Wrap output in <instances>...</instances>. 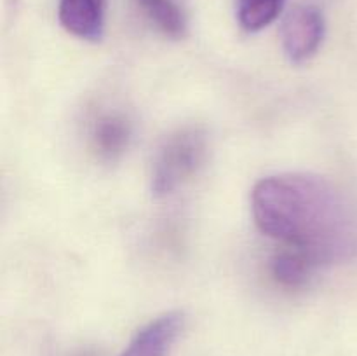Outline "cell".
<instances>
[{"label":"cell","mask_w":357,"mask_h":356,"mask_svg":"<svg viewBox=\"0 0 357 356\" xmlns=\"http://www.w3.org/2000/svg\"><path fill=\"white\" fill-rule=\"evenodd\" d=\"M181 328L183 314L178 311L157 316L131 339L121 356H167Z\"/></svg>","instance_id":"4"},{"label":"cell","mask_w":357,"mask_h":356,"mask_svg":"<svg viewBox=\"0 0 357 356\" xmlns=\"http://www.w3.org/2000/svg\"><path fill=\"white\" fill-rule=\"evenodd\" d=\"M107 0H59L58 17L68 34L96 42L103 37Z\"/></svg>","instance_id":"5"},{"label":"cell","mask_w":357,"mask_h":356,"mask_svg":"<svg viewBox=\"0 0 357 356\" xmlns=\"http://www.w3.org/2000/svg\"><path fill=\"white\" fill-rule=\"evenodd\" d=\"M208 138L197 128H185L164 140L152 164L150 187L153 195L173 194L190 180L206 161Z\"/></svg>","instance_id":"2"},{"label":"cell","mask_w":357,"mask_h":356,"mask_svg":"<svg viewBox=\"0 0 357 356\" xmlns=\"http://www.w3.org/2000/svg\"><path fill=\"white\" fill-rule=\"evenodd\" d=\"M80 356H94V355H91V353H84V355H80Z\"/></svg>","instance_id":"10"},{"label":"cell","mask_w":357,"mask_h":356,"mask_svg":"<svg viewBox=\"0 0 357 356\" xmlns=\"http://www.w3.org/2000/svg\"><path fill=\"white\" fill-rule=\"evenodd\" d=\"M255 223L265 236L309 255L317 265L351 257L356 222L344 195L324 178L281 173L251 192Z\"/></svg>","instance_id":"1"},{"label":"cell","mask_w":357,"mask_h":356,"mask_svg":"<svg viewBox=\"0 0 357 356\" xmlns=\"http://www.w3.org/2000/svg\"><path fill=\"white\" fill-rule=\"evenodd\" d=\"M319 267L309 255L293 248L279 250L271 258V274L278 285L288 290H296L305 286L312 278L314 271Z\"/></svg>","instance_id":"7"},{"label":"cell","mask_w":357,"mask_h":356,"mask_svg":"<svg viewBox=\"0 0 357 356\" xmlns=\"http://www.w3.org/2000/svg\"><path fill=\"white\" fill-rule=\"evenodd\" d=\"M286 0H237V20L246 31H260L274 23Z\"/></svg>","instance_id":"9"},{"label":"cell","mask_w":357,"mask_h":356,"mask_svg":"<svg viewBox=\"0 0 357 356\" xmlns=\"http://www.w3.org/2000/svg\"><path fill=\"white\" fill-rule=\"evenodd\" d=\"M139 6L162 34L173 38L187 34V17L174 0H139Z\"/></svg>","instance_id":"8"},{"label":"cell","mask_w":357,"mask_h":356,"mask_svg":"<svg viewBox=\"0 0 357 356\" xmlns=\"http://www.w3.org/2000/svg\"><path fill=\"white\" fill-rule=\"evenodd\" d=\"M324 24L323 13L314 6H296L286 14L281 27L282 47L293 63H303L312 58L323 44Z\"/></svg>","instance_id":"3"},{"label":"cell","mask_w":357,"mask_h":356,"mask_svg":"<svg viewBox=\"0 0 357 356\" xmlns=\"http://www.w3.org/2000/svg\"><path fill=\"white\" fill-rule=\"evenodd\" d=\"M132 138V124L121 112L101 114L91 126V143L103 161H117Z\"/></svg>","instance_id":"6"}]
</instances>
